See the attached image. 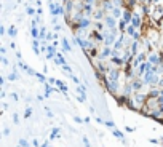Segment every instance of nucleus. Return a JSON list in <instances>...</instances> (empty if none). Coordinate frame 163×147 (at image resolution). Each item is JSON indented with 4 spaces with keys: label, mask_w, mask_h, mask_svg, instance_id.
Wrapping results in <instances>:
<instances>
[{
    "label": "nucleus",
    "mask_w": 163,
    "mask_h": 147,
    "mask_svg": "<svg viewBox=\"0 0 163 147\" xmlns=\"http://www.w3.org/2000/svg\"><path fill=\"white\" fill-rule=\"evenodd\" d=\"M66 18L111 96L163 123V0H66Z\"/></svg>",
    "instance_id": "nucleus-1"
}]
</instances>
